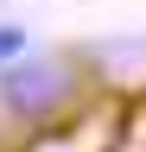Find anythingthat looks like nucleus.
Here are the masks:
<instances>
[{
    "label": "nucleus",
    "instance_id": "nucleus-1",
    "mask_svg": "<svg viewBox=\"0 0 146 152\" xmlns=\"http://www.w3.org/2000/svg\"><path fill=\"white\" fill-rule=\"evenodd\" d=\"M83 70L70 64V57L57 51H26L13 70H0V121H7L13 133H45V127H57L70 121V114L83 108Z\"/></svg>",
    "mask_w": 146,
    "mask_h": 152
},
{
    "label": "nucleus",
    "instance_id": "nucleus-2",
    "mask_svg": "<svg viewBox=\"0 0 146 152\" xmlns=\"http://www.w3.org/2000/svg\"><path fill=\"white\" fill-rule=\"evenodd\" d=\"M26 51H32V45H26V26H0V70H13Z\"/></svg>",
    "mask_w": 146,
    "mask_h": 152
}]
</instances>
